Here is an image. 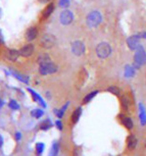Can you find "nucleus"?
I'll return each mask as SVG.
<instances>
[{"mask_svg":"<svg viewBox=\"0 0 146 156\" xmlns=\"http://www.w3.org/2000/svg\"><path fill=\"white\" fill-rule=\"evenodd\" d=\"M119 122H121L122 126H124L125 128H126L127 129H132L134 128V122L131 117L127 116L126 114H119V115L118 116Z\"/></svg>","mask_w":146,"mask_h":156,"instance_id":"12","label":"nucleus"},{"mask_svg":"<svg viewBox=\"0 0 146 156\" xmlns=\"http://www.w3.org/2000/svg\"><path fill=\"white\" fill-rule=\"evenodd\" d=\"M34 52H35V46L31 43H29V44H27V45L23 46L20 49H19L20 56H22L24 58L31 57L32 55L34 54Z\"/></svg>","mask_w":146,"mask_h":156,"instance_id":"7","label":"nucleus"},{"mask_svg":"<svg viewBox=\"0 0 146 156\" xmlns=\"http://www.w3.org/2000/svg\"><path fill=\"white\" fill-rule=\"evenodd\" d=\"M30 114H31L32 117H34V119H39L43 115H44V110L42 109V107H41V108H35V109H33L31 111Z\"/></svg>","mask_w":146,"mask_h":156,"instance_id":"20","label":"nucleus"},{"mask_svg":"<svg viewBox=\"0 0 146 156\" xmlns=\"http://www.w3.org/2000/svg\"><path fill=\"white\" fill-rule=\"evenodd\" d=\"M82 112H83V109H82V107H78L76 108V109L73 111L72 115H71V120H72V123L73 125H76L79 119H80V117L82 115Z\"/></svg>","mask_w":146,"mask_h":156,"instance_id":"16","label":"nucleus"},{"mask_svg":"<svg viewBox=\"0 0 146 156\" xmlns=\"http://www.w3.org/2000/svg\"><path fill=\"white\" fill-rule=\"evenodd\" d=\"M71 49H72V52L76 55V56H82V55L85 53L86 47H85V44L82 42V41L76 40L72 43Z\"/></svg>","mask_w":146,"mask_h":156,"instance_id":"5","label":"nucleus"},{"mask_svg":"<svg viewBox=\"0 0 146 156\" xmlns=\"http://www.w3.org/2000/svg\"><path fill=\"white\" fill-rule=\"evenodd\" d=\"M3 144H4V139H3V137H2L1 135H0V148H2Z\"/></svg>","mask_w":146,"mask_h":156,"instance_id":"32","label":"nucleus"},{"mask_svg":"<svg viewBox=\"0 0 146 156\" xmlns=\"http://www.w3.org/2000/svg\"><path fill=\"white\" fill-rule=\"evenodd\" d=\"M58 70V66L55 64L54 62H48L45 64H40L39 69H38V72L41 76H48V75H52V73H55Z\"/></svg>","mask_w":146,"mask_h":156,"instance_id":"4","label":"nucleus"},{"mask_svg":"<svg viewBox=\"0 0 146 156\" xmlns=\"http://www.w3.org/2000/svg\"><path fill=\"white\" fill-rule=\"evenodd\" d=\"M102 22V16L98 10L91 11L86 17V23L89 28H96Z\"/></svg>","mask_w":146,"mask_h":156,"instance_id":"3","label":"nucleus"},{"mask_svg":"<svg viewBox=\"0 0 146 156\" xmlns=\"http://www.w3.org/2000/svg\"><path fill=\"white\" fill-rule=\"evenodd\" d=\"M59 22L61 25H63V26L71 25V23L74 22V14L69 9L62 10L59 14Z\"/></svg>","mask_w":146,"mask_h":156,"instance_id":"6","label":"nucleus"},{"mask_svg":"<svg viewBox=\"0 0 146 156\" xmlns=\"http://www.w3.org/2000/svg\"><path fill=\"white\" fill-rule=\"evenodd\" d=\"M53 112H54L55 115H56L57 119H62L63 115H65V111H62L61 109H54Z\"/></svg>","mask_w":146,"mask_h":156,"instance_id":"26","label":"nucleus"},{"mask_svg":"<svg viewBox=\"0 0 146 156\" xmlns=\"http://www.w3.org/2000/svg\"><path fill=\"white\" fill-rule=\"evenodd\" d=\"M56 38L54 35L46 33L43 34L39 39V46L45 50H50L56 45Z\"/></svg>","mask_w":146,"mask_h":156,"instance_id":"1","label":"nucleus"},{"mask_svg":"<svg viewBox=\"0 0 146 156\" xmlns=\"http://www.w3.org/2000/svg\"><path fill=\"white\" fill-rule=\"evenodd\" d=\"M52 126H53V123H52V122L49 119H44L43 120L42 122L40 123V129L41 131H44V132H46V131H48V129H50Z\"/></svg>","mask_w":146,"mask_h":156,"instance_id":"18","label":"nucleus"},{"mask_svg":"<svg viewBox=\"0 0 146 156\" xmlns=\"http://www.w3.org/2000/svg\"><path fill=\"white\" fill-rule=\"evenodd\" d=\"M4 57L5 59L9 62H16L17 59L20 57V53H19V50L16 49H7L5 51V54H4Z\"/></svg>","mask_w":146,"mask_h":156,"instance_id":"10","label":"nucleus"},{"mask_svg":"<svg viewBox=\"0 0 146 156\" xmlns=\"http://www.w3.org/2000/svg\"><path fill=\"white\" fill-rule=\"evenodd\" d=\"M23 139V134L20 133V132L16 131V133H14V140H16V142H20Z\"/></svg>","mask_w":146,"mask_h":156,"instance_id":"27","label":"nucleus"},{"mask_svg":"<svg viewBox=\"0 0 146 156\" xmlns=\"http://www.w3.org/2000/svg\"><path fill=\"white\" fill-rule=\"evenodd\" d=\"M112 52V48L107 42H100L95 48V53L100 59H105V58L109 57Z\"/></svg>","mask_w":146,"mask_h":156,"instance_id":"2","label":"nucleus"},{"mask_svg":"<svg viewBox=\"0 0 146 156\" xmlns=\"http://www.w3.org/2000/svg\"><path fill=\"white\" fill-rule=\"evenodd\" d=\"M45 150V144L42 142H38L35 144V154L36 156H41Z\"/></svg>","mask_w":146,"mask_h":156,"instance_id":"19","label":"nucleus"},{"mask_svg":"<svg viewBox=\"0 0 146 156\" xmlns=\"http://www.w3.org/2000/svg\"><path fill=\"white\" fill-rule=\"evenodd\" d=\"M99 93L98 90H95V91H92V92L88 93L87 95L83 98V104H87V103H89L90 101H92L93 98L97 95V94Z\"/></svg>","mask_w":146,"mask_h":156,"instance_id":"21","label":"nucleus"},{"mask_svg":"<svg viewBox=\"0 0 146 156\" xmlns=\"http://www.w3.org/2000/svg\"><path fill=\"white\" fill-rule=\"evenodd\" d=\"M27 90H28V92L30 93V95H31L32 99H33L34 102H36L39 105H41V107H42V108L46 107V103H45L44 100H43L42 97H41V95H39V94H38L36 91L33 90V89H31V88H28Z\"/></svg>","mask_w":146,"mask_h":156,"instance_id":"11","label":"nucleus"},{"mask_svg":"<svg viewBox=\"0 0 146 156\" xmlns=\"http://www.w3.org/2000/svg\"><path fill=\"white\" fill-rule=\"evenodd\" d=\"M106 91H107V92L113 94V95L118 96V97H121V89H119V87H116V86H110V87L107 88Z\"/></svg>","mask_w":146,"mask_h":156,"instance_id":"25","label":"nucleus"},{"mask_svg":"<svg viewBox=\"0 0 146 156\" xmlns=\"http://www.w3.org/2000/svg\"><path fill=\"white\" fill-rule=\"evenodd\" d=\"M54 9H55V4H54V2L50 1V2H49V3L45 6L44 9H43L42 13H41V16H40L41 20H47L48 17L50 16L52 13H53Z\"/></svg>","mask_w":146,"mask_h":156,"instance_id":"9","label":"nucleus"},{"mask_svg":"<svg viewBox=\"0 0 146 156\" xmlns=\"http://www.w3.org/2000/svg\"><path fill=\"white\" fill-rule=\"evenodd\" d=\"M137 144H138V140H137V138L135 135L131 134L128 136L127 138V147L129 150H133L136 148Z\"/></svg>","mask_w":146,"mask_h":156,"instance_id":"14","label":"nucleus"},{"mask_svg":"<svg viewBox=\"0 0 146 156\" xmlns=\"http://www.w3.org/2000/svg\"><path fill=\"white\" fill-rule=\"evenodd\" d=\"M134 58H135L136 62H138L139 64H144L146 62V55L145 53H142V51L137 52Z\"/></svg>","mask_w":146,"mask_h":156,"instance_id":"22","label":"nucleus"},{"mask_svg":"<svg viewBox=\"0 0 146 156\" xmlns=\"http://www.w3.org/2000/svg\"><path fill=\"white\" fill-rule=\"evenodd\" d=\"M38 1H39L40 3H49L51 0H38Z\"/></svg>","mask_w":146,"mask_h":156,"instance_id":"33","label":"nucleus"},{"mask_svg":"<svg viewBox=\"0 0 146 156\" xmlns=\"http://www.w3.org/2000/svg\"><path fill=\"white\" fill-rule=\"evenodd\" d=\"M130 105H131V100L128 96L124 95V96H121V106H122V109L124 111H128L130 108Z\"/></svg>","mask_w":146,"mask_h":156,"instance_id":"17","label":"nucleus"},{"mask_svg":"<svg viewBox=\"0 0 146 156\" xmlns=\"http://www.w3.org/2000/svg\"><path fill=\"white\" fill-rule=\"evenodd\" d=\"M58 152H59V143L53 142V143H52V146H51L50 153H49L48 156H57Z\"/></svg>","mask_w":146,"mask_h":156,"instance_id":"23","label":"nucleus"},{"mask_svg":"<svg viewBox=\"0 0 146 156\" xmlns=\"http://www.w3.org/2000/svg\"><path fill=\"white\" fill-rule=\"evenodd\" d=\"M74 156H81V150H79L78 148H76L74 150Z\"/></svg>","mask_w":146,"mask_h":156,"instance_id":"30","label":"nucleus"},{"mask_svg":"<svg viewBox=\"0 0 146 156\" xmlns=\"http://www.w3.org/2000/svg\"><path fill=\"white\" fill-rule=\"evenodd\" d=\"M0 45H4V39H3V36H2L1 31H0Z\"/></svg>","mask_w":146,"mask_h":156,"instance_id":"31","label":"nucleus"},{"mask_svg":"<svg viewBox=\"0 0 146 156\" xmlns=\"http://www.w3.org/2000/svg\"><path fill=\"white\" fill-rule=\"evenodd\" d=\"M9 73L14 76V78L17 79V80H19L20 82H22V83H25L26 85H29V76H24L23 73H20L19 72H16V70H13V69H10Z\"/></svg>","mask_w":146,"mask_h":156,"instance_id":"15","label":"nucleus"},{"mask_svg":"<svg viewBox=\"0 0 146 156\" xmlns=\"http://www.w3.org/2000/svg\"><path fill=\"white\" fill-rule=\"evenodd\" d=\"M69 5V0H59V6L61 7H68Z\"/></svg>","mask_w":146,"mask_h":156,"instance_id":"29","label":"nucleus"},{"mask_svg":"<svg viewBox=\"0 0 146 156\" xmlns=\"http://www.w3.org/2000/svg\"><path fill=\"white\" fill-rule=\"evenodd\" d=\"M55 126H56V129H58V131H62V129H63V123L59 119L55 122Z\"/></svg>","mask_w":146,"mask_h":156,"instance_id":"28","label":"nucleus"},{"mask_svg":"<svg viewBox=\"0 0 146 156\" xmlns=\"http://www.w3.org/2000/svg\"><path fill=\"white\" fill-rule=\"evenodd\" d=\"M38 64H45V63H48V62H51L52 59L50 57V55L48 53H46V52H43V53H40L39 55L37 56L36 58Z\"/></svg>","mask_w":146,"mask_h":156,"instance_id":"13","label":"nucleus"},{"mask_svg":"<svg viewBox=\"0 0 146 156\" xmlns=\"http://www.w3.org/2000/svg\"><path fill=\"white\" fill-rule=\"evenodd\" d=\"M38 36H39V30H38V28L35 27V26H32V27L28 28L25 33V38L29 43L36 40Z\"/></svg>","mask_w":146,"mask_h":156,"instance_id":"8","label":"nucleus"},{"mask_svg":"<svg viewBox=\"0 0 146 156\" xmlns=\"http://www.w3.org/2000/svg\"><path fill=\"white\" fill-rule=\"evenodd\" d=\"M7 105H8V107H9L11 110L17 111V110L20 109V105L19 104V102H17L16 100H14V99L9 100V102H8Z\"/></svg>","mask_w":146,"mask_h":156,"instance_id":"24","label":"nucleus"}]
</instances>
